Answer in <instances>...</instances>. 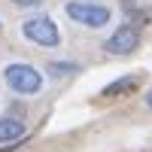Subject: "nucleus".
<instances>
[{
  "label": "nucleus",
  "mask_w": 152,
  "mask_h": 152,
  "mask_svg": "<svg viewBox=\"0 0 152 152\" xmlns=\"http://www.w3.org/2000/svg\"><path fill=\"white\" fill-rule=\"evenodd\" d=\"M3 79L15 94H37L43 88V73L31 64H9L3 70Z\"/></svg>",
  "instance_id": "f257e3e1"
},
{
  "label": "nucleus",
  "mask_w": 152,
  "mask_h": 152,
  "mask_svg": "<svg viewBox=\"0 0 152 152\" xmlns=\"http://www.w3.org/2000/svg\"><path fill=\"white\" fill-rule=\"evenodd\" d=\"M67 15L73 21L85 24V28H104V24H110V6L104 3H91V0H70V3L64 6Z\"/></svg>",
  "instance_id": "f03ea898"
},
{
  "label": "nucleus",
  "mask_w": 152,
  "mask_h": 152,
  "mask_svg": "<svg viewBox=\"0 0 152 152\" xmlns=\"http://www.w3.org/2000/svg\"><path fill=\"white\" fill-rule=\"evenodd\" d=\"M21 31H24V37H28L31 43L46 46V49H52V46L61 43V34H58V28H55V21H52V18H46V15L28 18V21L21 24Z\"/></svg>",
  "instance_id": "7ed1b4c3"
},
{
  "label": "nucleus",
  "mask_w": 152,
  "mask_h": 152,
  "mask_svg": "<svg viewBox=\"0 0 152 152\" xmlns=\"http://www.w3.org/2000/svg\"><path fill=\"white\" fill-rule=\"evenodd\" d=\"M137 46H140V34H137V28L125 24V28H119V31L107 40V46H104V49H107L110 55H131Z\"/></svg>",
  "instance_id": "20e7f679"
},
{
  "label": "nucleus",
  "mask_w": 152,
  "mask_h": 152,
  "mask_svg": "<svg viewBox=\"0 0 152 152\" xmlns=\"http://www.w3.org/2000/svg\"><path fill=\"white\" fill-rule=\"evenodd\" d=\"M137 85H140V76H122V79L110 82L100 94H104V97H125V94H131Z\"/></svg>",
  "instance_id": "39448f33"
},
{
  "label": "nucleus",
  "mask_w": 152,
  "mask_h": 152,
  "mask_svg": "<svg viewBox=\"0 0 152 152\" xmlns=\"http://www.w3.org/2000/svg\"><path fill=\"white\" fill-rule=\"evenodd\" d=\"M21 137H24V122L12 119V116L0 119V143H15Z\"/></svg>",
  "instance_id": "423d86ee"
},
{
  "label": "nucleus",
  "mask_w": 152,
  "mask_h": 152,
  "mask_svg": "<svg viewBox=\"0 0 152 152\" xmlns=\"http://www.w3.org/2000/svg\"><path fill=\"white\" fill-rule=\"evenodd\" d=\"M79 67L76 64H70V61H52V64H49V73L52 76H67V73H76Z\"/></svg>",
  "instance_id": "0eeeda50"
},
{
  "label": "nucleus",
  "mask_w": 152,
  "mask_h": 152,
  "mask_svg": "<svg viewBox=\"0 0 152 152\" xmlns=\"http://www.w3.org/2000/svg\"><path fill=\"white\" fill-rule=\"evenodd\" d=\"M12 3H15V6H40L43 0H12Z\"/></svg>",
  "instance_id": "6e6552de"
},
{
  "label": "nucleus",
  "mask_w": 152,
  "mask_h": 152,
  "mask_svg": "<svg viewBox=\"0 0 152 152\" xmlns=\"http://www.w3.org/2000/svg\"><path fill=\"white\" fill-rule=\"evenodd\" d=\"M146 107L152 110V88H149V94H146Z\"/></svg>",
  "instance_id": "1a4fd4ad"
}]
</instances>
